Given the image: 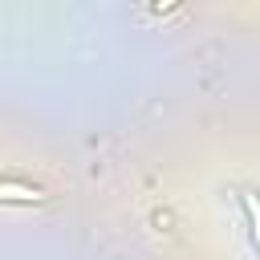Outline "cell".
I'll return each mask as SVG.
<instances>
[{"label": "cell", "mask_w": 260, "mask_h": 260, "mask_svg": "<svg viewBox=\"0 0 260 260\" xmlns=\"http://www.w3.org/2000/svg\"><path fill=\"white\" fill-rule=\"evenodd\" d=\"M0 199L32 203V199H41V191H37V187H24V183H0Z\"/></svg>", "instance_id": "cell-1"}, {"label": "cell", "mask_w": 260, "mask_h": 260, "mask_svg": "<svg viewBox=\"0 0 260 260\" xmlns=\"http://www.w3.org/2000/svg\"><path fill=\"white\" fill-rule=\"evenodd\" d=\"M244 207H248V215H252V232H256V244H260V203L248 195V199H244Z\"/></svg>", "instance_id": "cell-2"}]
</instances>
